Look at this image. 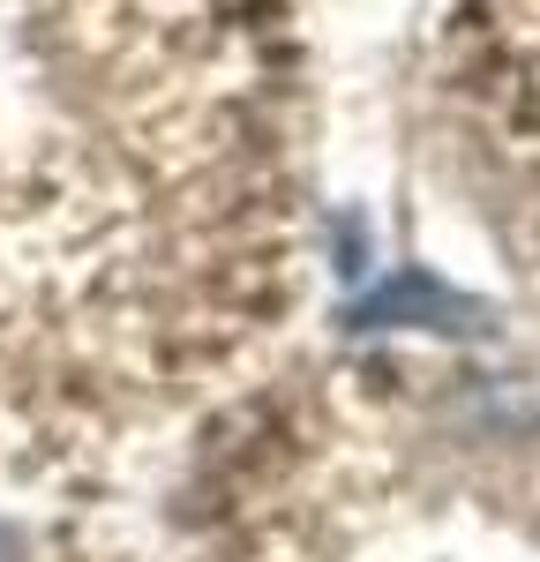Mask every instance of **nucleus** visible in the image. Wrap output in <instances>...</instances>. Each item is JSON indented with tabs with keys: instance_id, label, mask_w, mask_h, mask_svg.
Instances as JSON below:
<instances>
[{
	"instance_id": "nucleus-1",
	"label": "nucleus",
	"mask_w": 540,
	"mask_h": 562,
	"mask_svg": "<svg viewBox=\"0 0 540 562\" xmlns=\"http://www.w3.org/2000/svg\"><path fill=\"white\" fill-rule=\"evenodd\" d=\"M346 323H353V330H481L488 307L450 293L443 278H428V270H398V278H391L383 293H368Z\"/></svg>"
},
{
	"instance_id": "nucleus-2",
	"label": "nucleus",
	"mask_w": 540,
	"mask_h": 562,
	"mask_svg": "<svg viewBox=\"0 0 540 562\" xmlns=\"http://www.w3.org/2000/svg\"><path fill=\"white\" fill-rule=\"evenodd\" d=\"M0 562H23V540H15V525H0Z\"/></svg>"
}]
</instances>
